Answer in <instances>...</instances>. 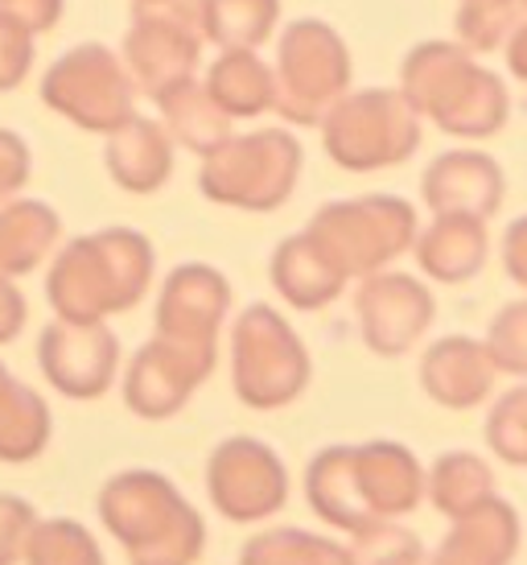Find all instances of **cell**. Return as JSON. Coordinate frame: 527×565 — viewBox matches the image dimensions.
<instances>
[{"label": "cell", "mask_w": 527, "mask_h": 565, "mask_svg": "<svg viewBox=\"0 0 527 565\" xmlns=\"http://www.w3.org/2000/svg\"><path fill=\"white\" fill-rule=\"evenodd\" d=\"M153 244L132 227L71 239L46 277V301L63 322H108L128 315L153 285Z\"/></svg>", "instance_id": "cell-1"}, {"label": "cell", "mask_w": 527, "mask_h": 565, "mask_svg": "<svg viewBox=\"0 0 527 565\" xmlns=\"http://www.w3.org/2000/svg\"><path fill=\"white\" fill-rule=\"evenodd\" d=\"M400 95L417 116L437 120L441 132L486 141L507 125V87L495 71L470 58L458 42H420L400 71Z\"/></svg>", "instance_id": "cell-2"}, {"label": "cell", "mask_w": 527, "mask_h": 565, "mask_svg": "<svg viewBox=\"0 0 527 565\" xmlns=\"http://www.w3.org/2000/svg\"><path fill=\"white\" fill-rule=\"evenodd\" d=\"M305 236L330 256V265L351 281L388 273L396 256L417 244V211L396 194H363L326 203L310 220Z\"/></svg>", "instance_id": "cell-3"}, {"label": "cell", "mask_w": 527, "mask_h": 565, "mask_svg": "<svg viewBox=\"0 0 527 565\" xmlns=\"http://www.w3.org/2000/svg\"><path fill=\"white\" fill-rule=\"evenodd\" d=\"M313 363L284 315L272 306H248L232 327V388L256 413L293 405L310 388Z\"/></svg>", "instance_id": "cell-4"}, {"label": "cell", "mask_w": 527, "mask_h": 565, "mask_svg": "<svg viewBox=\"0 0 527 565\" xmlns=\"http://www.w3.org/2000/svg\"><path fill=\"white\" fill-rule=\"evenodd\" d=\"M272 87V108L289 125H322L351 92V50L326 21L301 17L280 33Z\"/></svg>", "instance_id": "cell-5"}, {"label": "cell", "mask_w": 527, "mask_h": 565, "mask_svg": "<svg viewBox=\"0 0 527 565\" xmlns=\"http://www.w3.org/2000/svg\"><path fill=\"white\" fill-rule=\"evenodd\" d=\"M301 178V145L284 128H260L202 158L198 186L211 203L239 211H277Z\"/></svg>", "instance_id": "cell-6"}, {"label": "cell", "mask_w": 527, "mask_h": 565, "mask_svg": "<svg viewBox=\"0 0 527 565\" xmlns=\"http://www.w3.org/2000/svg\"><path fill=\"white\" fill-rule=\"evenodd\" d=\"M322 141L342 170H388L420 149V116L400 92L367 87V92L346 95L322 120Z\"/></svg>", "instance_id": "cell-7"}, {"label": "cell", "mask_w": 527, "mask_h": 565, "mask_svg": "<svg viewBox=\"0 0 527 565\" xmlns=\"http://www.w3.org/2000/svg\"><path fill=\"white\" fill-rule=\"evenodd\" d=\"M46 108L87 132H120L137 116V83L128 66L99 42L66 50L42 79Z\"/></svg>", "instance_id": "cell-8"}, {"label": "cell", "mask_w": 527, "mask_h": 565, "mask_svg": "<svg viewBox=\"0 0 527 565\" xmlns=\"http://www.w3.org/2000/svg\"><path fill=\"white\" fill-rule=\"evenodd\" d=\"M206 42V0H161L140 4L125 38L128 75L144 95L165 92L194 79Z\"/></svg>", "instance_id": "cell-9"}, {"label": "cell", "mask_w": 527, "mask_h": 565, "mask_svg": "<svg viewBox=\"0 0 527 565\" xmlns=\"http://www.w3.org/2000/svg\"><path fill=\"white\" fill-rule=\"evenodd\" d=\"M206 495L232 524H260L289 503V467L260 438H227L206 458Z\"/></svg>", "instance_id": "cell-10"}, {"label": "cell", "mask_w": 527, "mask_h": 565, "mask_svg": "<svg viewBox=\"0 0 527 565\" xmlns=\"http://www.w3.org/2000/svg\"><path fill=\"white\" fill-rule=\"evenodd\" d=\"M99 520L108 529L125 553H144L161 545L165 536L178 529H186L190 520L198 516V508L173 487L161 471H120L111 475L108 483L99 487Z\"/></svg>", "instance_id": "cell-11"}, {"label": "cell", "mask_w": 527, "mask_h": 565, "mask_svg": "<svg viewBox=\"0 0 527 565\" xmlns=\"http://www.w3.org/2000/svg\"><path fill=\"white\" fill-rule=\"evenodd\" d=\"M218 363L211 347H186L170 339H149L125 367V405L140 422H170L190 405L198 384Z\"/></svg>", "instance_id": "cell-12"}, {"label": "cell", "mask_w": 527, "mask_h": 565, "mask_svg": "<svg viewBox=\"0 0 527 565\" xmlns=\"http://www.w3.org/2000/svg\"><path fill=\"white\" fill-rule=\"evenodd\" d=\"M37 367L54 393L71 401H99L120 376V339L108 322L54 318L37 339Z\"/></svg>", "instance_id": "cell-13"}, {"label": "cell", "mask_w": 527, "mask_h": 565, "mask_svg": "<svg viewBox=\"0 0 527 565\" xmlns=\"http://www.w3.org/2000/svg\"><path fill=\"white\" fill-rule=\"evenodd\" d=\"M355 315L363 343L384 360H400L433 327L437 301L429 285L408 273H375L367 281H358Z\"/></svg>", "instance_id": "cell-14"}, {"label": "cell", "mask_w": 527, "mask_h": 565, "mask_svg": "<svg viewBox=\"0 0 527 565\" xmlns=\"http://www.w3.org/2000/svg\"><path fill=\"white\" fill-rule=\"evenodd\" d=\"M232 310V285L211 265H178L157 294V339L218 351V327Z\"/></svg>", "instance_id": "cell-15"}, {"label": "cell", "mask_w": 527, "mask_h": 565, "mask_svg": "<svg viewBox=\"0 0 527 565\" xmlns=\"http://www.w3.org/2000/svg\"><path fill=\"white\" fill-rule=\"evenodd\" d=\"M503 190H507V178L498 170V161L478 149H450L420 178V194L433 220L462 215V220L486 223L503 206Z\"/></svg>", "instance_id": "cell-16"}, {"label": "cell", "mask_w": 527, "mask_h": 565, "mask_svg": "<svg viewBox=\"0 0 527 565\" xmlns=\"http://www.w3.org/2000/svg\"><path fill=\"white\" fill-rule=\"evenodd\" d=\"M495 376L498 372L486 343L470 339V334H445V339L424 347V355H420L424 396L441 408H453V413L486 405L495 393Z\"/></svg>", "instance_id": "cell-17"}, {"label": "cell", "mask_w": 527, "mask_h": 565, "mask_svg": "<svg viewBox=\"0 0 527 565\" xmlns=\"http://www.w3.org/2000/svg\"><path fill=\"white\" fill-rule=\"evenodd\" d=\"M355 483L372 520H400L424 503V467L404 441H358Z\"/></svg>", "instance_id": "cell-18"}, {"label": "cell", "mask_w": 527, "mask_h": 565, "mask_svg": "<svg viewBox=\"0 0 527 565\" xmlns=\"http://www.w3.org/2000/svg\"><path fill=\"white\" fill-rule=\"evenodd\" d=\"M519 541H524V524L515 503L495 495L478 512L453 520L441 545L429 553V565H512Z\"/></svg>", "instance_id": "cell-19"}, {"label": "cell", "mask_w": 527, "mask_h": 565, "mask_svg": "<svg viewBox=\"0 0 527 565\" xmlns=\"http://www.w3.org/2000/svg\"><path fill=\"white\" fill-rule=\"evenodd\" d=\"M305 503L322 524L355 536L379 520L367 516L355 483V446H326L305 467Z\"/></svg>", "instance_id": "cell-20"}, {"label": "cell", "mask_w": 527, "mask_h": 565, "mask_svg": "<svg viewBox=\"0 0 527 565\" xmlns=\"http://www.w3.org/2000/svg\"><path fill=\"white\" fill-rule=\"evenodd\" d=\"M104 161H108L111 182L120 190H128V194H153V190H161L170 182L173 141L170 132H165V125L132 116L120 132L108 137Z\"/></svg>", "instance_id": "cell-21"}, {"label": "cell", "mask_w": 527, "mask_h": 565, "mask_svg": "<svg viewBox=\"0 0 527 565\" xmlns=\"http://www.w3.org/2000/svg\"><path fill=\"white\" fill-rule=\"evenodd\" d=\"M417 265L424 277L441 285H462L478 277L486 256H491V236L486 223L462 220V215H437L412 244Z\"/></svg>", "instance_id": "cell-22"}, {"label": "cell", "mask_w": 527, "mask_h": 565, "mask_svg": "<svg viewBox=\"0 0 527 565\" xmlns=\"http://www.w3.org/2000/svg\"><path fill=\"white\" fill-rule=\"evenodd\" d=\"M268 277L293 310H326L346 289V277L330 265V256L305 232L280 239L272 260H268Z\"/></svg>", "instance_id": "cell-23"}, {"label": "cell", "mask_w": 527, "mask_h": 565, "mask_svg": "<svg viewBox=\"0 0 527 565\" xmlns=\"http://www.w3.org/2000/svg\"><path fill=\"white\" fill-rule=\"evenodd\" d=\"M63 236V220L37 199L0 206V281H17L46 260Z\"/></svg>", "instance_id": "cell-24"}, {"label": "cell", "mask_w": 527, "mask_h": 565, "mask_svg": "<svg viewBox=\"0 0 527 565\" xmlns=\"http://www.w3.org/2000/svg\"><path fill=\"white\" fill-rule=\"evenodd\" d=\"M54 417L42 393L0 363V462H33L50 446Z\"/></svg>", "instance_id": "cell-25"}, {"label": "cell", "mask_w": 527, "mask_h": 565, "mask_svg": "<svg viewBox=\"0 0 527 565\" xmlns=\"http://www.w3.org/2000/svg\"><path fill=\"white\" fill-rule=\"evenodd\" d=\"M157 108H161L170 141L194 149L198 158H211L215 149H223V145L232 141V116L211 99L206 83L190 79L182 87H173V92H165L157 99Z\"/></svg>", "instance_id": "cell-26"}, {"label": "cell", "mask_w": 527, "mask_h": 565, "mask_svg": "<svg viewBox=\"0 0 527 565\" xmlns=\"http://www.w3.org/2000/svg\"><path fill=\"white\" fill-rule=\"evenodd\" d=\"M495 495V471L474 450H450L424 471V500L433 503L441 516H450V524L478 512L482 503Z\"/></svg>", "instance_id": "cell-27"}, {"label": "cell", "mask_w": 527, "mask_h": 565, "mask_svg": "<svg viewBox=\"0 0 527 565\" xmlns=\"http://www.w3.org/2000/svg\"><path fill=\"white\" fill-rule=\"evenodd\" d=\"M206 92L232 120H251V116L272 108V99H277L272 71L251 50L218 54L215 63H211V75H206Z\"/></svg>", "instance_id": "cell-28"}, {"label": "cell", "mask_w": 527, "mask_h": 565, "mask_svg": "<svg viewBox=\"0 0 527 565\" xmlns=\"http://www.w3.org/2000/svg\"><path fill=\"white\" fill-rule=\"evenodd\" d=\"M239 565H351V550L310 529H264L244 541Z\"/></svg>", "instance_id": "cell-29"}, {"label": "cell", "mask_w": 527, "mask_h": 565, "mask_svg": "<svg viewBox=\"0 0 527 565\" xmlns=\"http://www.w3.org/2000/svg\"><path fill=\"white\" fill-rule=\"evenodd\" d=\"M280 0H206V42L227 50L264 46L277 30Z\"/></svg>", "instance_id": "cell-30"}, {"label": "cell", "mask_w": 527, "mask_h": 565, "mask_svg": "<svg viewBox=\"0 0 527 565\" xmlns=\"http://www.w3.org/2000/svg\"><path fill=\"white\" fill-rule=\"evenodd\" d=\"M524 25V0H462L458 9V46L470 54H491L507 46Z\"/></svg>", "instance_id": "cell-31"}, {"label": "cell", "mask_w": 527, "mask_h": 565, "mask_svg": "<svg viewBox=\"0 0 527 565\" xmlns=\"http://www.w3.org/2000/svg\"><path fill=\"white\" fill-rule=\"evenodd\" d=\"M21 565H108L104 562V550L92 536L87 524L78 520H42L37 533L30 541V553Z\"/></svg>", "instance_id": "cell-32"}, {"label": "cell", "mask_w": 527, "mask_h": 565, "mask_svg": "<svg viewBox=\"0 0 527 565\" xmlns=\"http://www.w3.org/2000/svg\"><path fill=\"white\" fill-rule=\"evenodd\" d=\"M351 565H429V553L412 529L400 520H379L351 536Z\"/></svg>", "instance_id": "cell-33"}, {"label": "cell", "mask_w": 527, "mask_h": 565, "mask_svg": "<svg viewBox=\"0 0 527 565\" xmlns=\"http://www.w3.org/2000/svg\"><path fill=\"white\" fill-rule=\"evenodd\" d=\"M486 446L498 462L527 467V384H515L486 413Z\"/></svg>", "instance_id": "cell-34"}, {"label": "cell", "mask_w": 527, "mask_h": 565, "mask_svg": "<svg viewBox=\"0 0 527 565\" xmlns=\"http://www.w3.org/2000/svg\"><path fill=\"white\" fill-rule=\"evenodd\" d=\"M486 351L503 376H527V298L507 301L486 330Z\"/></svg>", "instance_id": "cell-35"}, {"label": "cell", "mask_w": 527, "mask_h": 565, "mask_svg": "<svg viewBox=\"0 0 527 565\" xmlns=\"http://www.w3.org/2000/svg\"><path fill=\"white\" fill-rule=\"evenodd\" d=\"M37 524H42V516H37V508L25 495L0 491V565L25 562Z\"/></svg>", "instance_id": "cell-36"}, {"label": "cell", "mask_w": 527, "mask_h": 565, "mask_svg": "<svg viewBox=\"0 0 527 565\" xmlns=\"http://www.w3.org/2000/svg\"><path fill=\"white\" fill-rule=\"evenodd\" d=\"M33 66V33L0 13V95L21 87Z\"/></svg>", "instance_id": "cell-37"}, {"label": "cell", "mask_w": 527, "mask_h": 565, "mask_svg": "<svg viewBox=\"0 0 527 565\" xmlns=\"http://www.w3.org/2000/svg\"><path fill=\"white\" fill-rule=\"evenodd\" d=\"M30 182V145L0 128V199H9Z\"/></svg>", "instance_id": "cell-38"}, {"label": "cell", "mask_w": 527, "mask_h": 565, "mask_svg": "<svg viewBox=\"0 0 527 565\" xmlns=\"http://www.w3.org/2000/svg\"><path fill=\"white\" fill-rule=\"evenodd\" d=\"M0 13L13 17L17 25H25L30 33H46L58 25L63 0H0Z\"/></svg>", "instance_id": "cell-39"}, {"label": "cell", "mask_w": 527, "mask_h": 565, "mask_svg": "<svg viewBox=\"0 0 527 565\" xmlns=\"http://www.w3.org/2000/svg\"><path fill=\"white\" fill-rule=\"evenodd\" d=\"M503 268L519 289H527V215H519L503 236Z\"/></svg>", "instance_id": "cell-40"}, {"label": "cell", "mask_w": 527, "mask_h": 565, "mask_svg": "<svg viewBox=\"0 0 527 565\" xmlns=\"http://www.w3.org/2000/svg\"><path fill=\"white\" fill-rule=\"evenodd\" d=\"M25 318H30L25 294L13 281H0V343H13L21 327H25Z\"/></svg>", "instance_id": "cell-41"}, {"label": "cell", "mask_w": 527, "mask_h": 565, "mask_svg": "<svg viewBox=\"0 0 527 565\" xmlns=\"http://www.w3.org/2000/svg\"><path fill=\"white\" fill-rule=\"evenodd\" d=\"M507 66H512L515 79L527 83V17H524V25L512 33V42H507Z\"/></svg>", "instance_id": "cell-42"}, {"label": "cell", "mask_w": 527, "mask_h": 565, "mask_svg": "<svg viewBox=\"0 0 527 565\" xmlns=\"http://www.w3.org/2000/svg\"><path fill=\"white\" fill-rule=\"evenodd\" d=\"M140 4H161V0H137V9H140Z\"/></svg>", "instance_id": "cell-43"}, {"label": "cell", "mask_w": 527, "mask_h": 565, "mask_svg": "<svg viewBox=\"0 0 527 565\" xmlns=\"http://www.w3.org/2000/svg\"><path fill=\"white\" fill-rule=\"evenodd\" d=\"M524 13H527V0H524Z\"/></svg>", "instance_id": "cell-44"}]
</instances>
